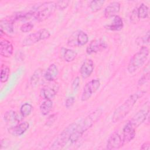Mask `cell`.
Returning a JSON list of instances; mask_svg holds the SVG:
<instances>
[{
	"mask_svg": "<svg viewBox=\"0 0 150 150\" xmlns=\"http://www.w3.org/2000/svg\"><path fill=\"white\" fill-rule=\"evenodd\" d=\"M143 92H139L131 95L121 105H120L114 111L112 121L113 122H117L123 119L132 110L138 100L143 95Z\"/></svg>",
	"mask_w": 150,
	"mask_h": 150,
	"instance_id": "6da1fadb",
	"label": "cell"
},
{
	"mask_svg": "<svg viewBox=\"0 0 150 150\" xmlns=\"http://www.w3.org/2000/svg\"><path fill=\"white\" fill-rule=\"evenodd\" d=\"M149 55V49L142 46L130 59L127 70L129 73H134L140 69L145 63Z\"/></svg>",
	"mask_w": 150,
	"mask_h": 150,
	"instance_id": "7a4b0ae2",
	"label": "cell"
},
{
	"mask_svg": "<svg viewBox=\"0 0 150 150\" xmlns=\"http://www.w3.org/2000/svg\"><path fill=\"white\" fill-rule=\"evenodd\" d=\"M56 9V2L53 1L45 2L32 10L33 18L37 21H43L48 19Z\"/></svg>",
	"mask_w": 150,
	"mask_h": 150,
	"instance_id": "3957f363",
	"label": "cell"
},
{
	"mask_svg": "<svg viewBox=\"0 0 150 150\" xmlns=\"http://www.w3.org/2000/svg\"><path fill=\"white\" fill-rule=\"evenodd\" d=\"M101 114V109L98 108L96 110L94 111L87 116L83 120L81 121L79 123H77L74 130L77 132H79L81 136H82L83 134L99 119Z\"/></svg>",
	"mask_w": 150,
	"mask_h": 150,
	"instance_id": "277c9868",
	"label": "cell"
},
{
	"mask_svg": "<svg viewBox=\"0 0 150 150\" xmlns=\"http://www.w3.org/2000/svg\"><path fill=\"white\" fill-rule=\"evenodd\" d=\"M50 36V32L46 29H41L34 33L28 35L22 41V46H29L40 40L48 39Z\"/></svg>",
	"mask_w": 150,
	"mask_h": 150,
	"instance_id": "5b68a950",
	"label": "cell"
},
{
	"mask_svg": "<svg viewBox=\"0 0 150 150\" xmlns=\"http://www.w3.org/2000/svg\"><path fill=\"white\" fill-rule=\"evenodd\" d=\"M77 123L73 122L67 126L60 134L58 136V137L56 139V140L52 144L50 149H56L62 148L63 146L65 145V144L67 142L69 139V137L72 132V131L76 127Z\"/></svg>",
	"mask_w": 150,
	"mask_h": 150,
	"instance_id": "8992f818",
	"label": "cell"
},
{
	"mask_svg": "<svg viewBox=\"0 0 150 150\" xmlns=\"http://www.w3.org/2000/svg\"><path fill=\"white\" fill-rule=\"evenodd\" d=\"M88 41L86 33L82 30H76L73 32L67 40V45L71 47H79L86 45Z\"/></svg>",
	"mask_w": 150,
	"mask_h": 150,
	"instance_id": "52a82bcc",
	"label": "cell"
},
{
	"mask_svg": "<svg viewBox=\"0 0 150 150\" xmlns=\"http://www.w3.org/2000/svg\"><path fill=\"white\" fill-rule=\"evenodd\" d=\"M100 86V81L98 79H93L89 81L84 86L83 92L81 96L82 101H86L90 98L93 94H94Z\"/></svg>",
	"mask_w": 150,
	"mask_h": 150,
	"instance_id": "ba28073f",
	"label": "cell"
},
{
	"mask_svg": "<svg viewBox=\"0 0 150 150\" xmlns=\"http://www.w3.org/2000/svg\"><path fill=\"white\" fill-rule=\"evenodd\" d=\"M107 47L106 42L101 39L93 40L86 48V52L88 54L97 53L105 49Z\"/></svg>",
	"mask_w": 150,
	"mask_h": 150,
	"instance_id": "9c48e42d",
	"label": "cell"
},
{
	"mask_svg": "<svg viewBox=\"0 0 150 150\" xmlns=\"http://www.w3.org/2000/svg\"><path fill=\"white\" fill-rule=\"evenodd\" d=\"M59 88V86L56 83L45 86L41 90V95L45 100H52L57 94Z\"/></svg>",
	"mask_w": 150,
	"mask_h": 150,
	"instance_id": "30bf717a",
	"label": "cell"
},
{
	"mask_svg": "<svg viewBox=\"0 0 150 150\" xmlns=\"http://www.w3.org/2000/svg\"><path fill=\"white\" fill-rule=\"evenodd\" d=\"M124 144L123 140L120 135L115 132L109 137L107 143V149L109 150L118 149Z\"/></svg>",
	"mask_w": 150,
	"mask_h": 150,
	"instance_id": "8fae6325",
	"label": "cell"
},
{
	"mask_svg": "<svg viewBox=\"0 0 150 150\" xmlns=\"http://www.w3.org/2000/svg\"><path fill=\"white\" fill-rule=\"evenodd\" d=\"M149 112V109H142L139 110L129 121L135 128L142 124L146 120Z\"/></svg>",
	"mask_w": 150,
	"mask_h": 150,
	"instance_id": "7c38bea8",
	"label": "cell"
},
{
	"mask_svg": "<svg viewBox=\"0 0 150 150\" xmlns=\"http://www.w3.org/2000/svg\"><path fill=\"white\" fill-rule=\"evenodd\" d=\"M94 70V63L91 59H86L80 69V73L83 79L88 78Z\"/></svg>",
	"mask_w": 150,
	"mask_h": 150,
	"instance_id": "4fadbf2b",
	"label": "cell"
},
{
	"mask_svg": "<svg viewBox=\"0 0 150 150\" xmlns=\"http://www.w3.org/2000/svg\"><path fill=\"white\" fill-rule=\"evenodd\" d=\"M122 140L124 143H128L132 141L135 136V128L128 121L122 129Z\"/></svg>",
	"mask_w": 150,
	"mask_h": 150,
	"instance_id": "5bb4252c",
	"label": "cell"
},
{
	"mask_svg": "<svg viewBox=\"0 0 150 150\" xmlns=\"http://www.w3.org/2000/svg\"><path fill=\"white\" fill-rule=\"evenodd\" d=\"M121 8L120 4L117 1H114L109 4L104 11V15L105 18H111L117 15L120 12Z\"/></svg>",
	"mask_w": 150,
	"mask_h": 150,
	"instance_id": "9a60e30c",
	"label": "cell"
},
{
	"mask_svg": "<svg viewBox=\"0 0 150 150\" xmlns=\"http://www.w3.org/2000/svg\"><path fill=\"white\" fill-rule=\"evenodd\" d=\"M29 127V122L27 121H23L15 126L9 128L8 129V132L13 136H21L26 131Z\"/></svg>",
	"mask_w": 150,
	"mask_h": 150,
	"instance_id": "2e32d148",
	"label": "cell"
},
{
	"mask_svg": "<svg viewBox=\"0 0 150 150\" xmlns=\"http://www.w3.org/2000/svg\"><path fill=\"white\" fill-rule=\"evenodd\" d=\"M13 47L11 42L6 39L2 40L0 43V54L4 57H10L13 54Z\"/></svg>",
	"mask_w": 150,
	"mask_h": 150,
	"instance_id": "e0dca14e",
	"label": "cell"
},
{
	"mask_svg": "<svg viewBox=\"0 0 150 150\" xmlns=\"http://www.w3.org/2000/svg\"><path fill=\"white\" fill-rule=\"evenodd\" d=\"M59 73V70L57 66L55 64H51L47 69L44 74L45 79L48 81L54 80Z\"/></svg>",
	"mask_w": 150,
	"mask_h": 150,
	"instance_id": "ac0fdd59",
	"label": "cell"
},
{
	"mask_svg": "<svg viewBox=\"0 0 150 150\" xmlns=\"http://www.w3.org/2000/svg\"><path fill=\"white\" fill-rule=\"evenodd\" d=\"M124 26V23L122 19L120 16L118 15H116L114 16V19L112 22L110 23L107 25L105 28L107 29L112 31H119L122 29Z\"/></svg>",
	"mask_w": 150,
	"mask_h": 150,
	"instance_id": "d6986e66",
	"label": "cell"
},
{
	"mask_svg": "<svg viewBox=\"0 0 150 150\" xmlns=\"http://www.w3.org/2000/svg\"><path fill=\"white\" fill-rule=\"evenodd\" d=\"M4 118L5 121L8 122H14L19 121L21 120L19 114L16 111L13 110L6 111L4 114Z\"/></svg>",
	"mask_w": 150,
	"mask_h": 150,
	"instance_id": "ffe728a7",
	"label": "cell"
},
{
	"mask_svg": "<svg viewBox=\"0 0 150 150\" xmlns=\"http://www.w3.org/2000/svg\"><path fill=\"white\" fill-rule=\"evenodd\" d=\"M77 54L76 52L73 49L67 48L63 49V57L66 62H71L73 61L76 57Z\"/></svg>",
	"mask_w": 150,
	"mask_h": 150,
	"instance_id": "44dd1931",
	"label": "cell"
},
{
	"mask_svg": "<svg viewBox=\"0 0 150 150\" xmlns=\"http://www.w3.org/2000/svg\"><path fill=\"white\" fill-rule=\"evenodd\" d=\"M53 107V102L51 100H45L40 105V111L43 115H47L52 110Z\"/></svg>",
	"mask_w": 150,
	"mask_h": 150,
	"instance_id": "7402d4cb",
	"label": "cell"
},
{
	"mask_svg": "<svg viewBox=\"0 0 150 150\" xmlns=\"http://www.w3.org/2000/svg\"><path fill=\"white\" fill-rule=\"evenodd\" d=\"M104 2L105 1L103 0H94L91 1L89 5L90 10L93 12H97L99 11L103 6Z\"/></svg>",
	"mask_w": 150,
	"mask_h": 150,
	"instance_id": "603a6c76",
	"label": "cell"
},
{
	"mask_svg": "<svg viewBox=\"0 0 150 150\" xmlns=\"http://www.w3.org/2000/svg\"><path fill=\"white\" fill-rule=\"evenodd\" d=\"M33 110V107L32 104L28 103H25L23 104L20 108V113L23 117H27L29 115Z\"/></svg>",
	"mask_w": 150,
	"mask_h": 150,
	"instance_id": "cb8c5ba5",
	"label": "cell"
},
{
	"mask_svg": "<svg viewBox=\"0 0 150 150\" xmlns=\"http://www.w3.org/2000/svg\"><path fill=\"white\" fill-rule=\"evenodd\" d=\"M138 17L140 19H145L148 18L149 15L148 7L144 4H141L139 8H137Z\"/></svg>",
	"mask_w": 150,
	"mask_h": 150,
	"instance_id": "d4e9b609",
	"label": "cell"
},
{
	"mask_svg": "<svg viewBox=\"0 0 150 150\" xmlns=\"http://www.w3.org/2000/svg\"><path fill=\"white\" fill-rule=\"evenodd\" d=\"M10 75V69L8 66L2 65L1 68L0 80L2 83H5L8 81Z\"/></svg>",
	"mask_w": 150,
	"mask_h": 150,
	"instance_id": "484cf974",
	"label": "cell"
},
{
	"mask_svg": "<svg viewBox=\"0 0 150 150\" xmlns=\"http://www.w3.org/2000/svg\"><path fill=\"white\" fill-rule=\"evenodd\" d=\"M42 75V71L40 69H38L34 72L30 79V84L32 86H36L38 85Z\"/></svg>",
	"mask_w": 150,
	"mask_h": 150,
	"instance_id": "4316f807",
	"label": "cell"
},
{
	"mask_svg": "<svg viewBox=\"0 0 150 150\" xmlns=\"http://www.w3.org/2000/svg\"><path fill=\"white\" fill-rule=\"evenodd\" d=\"M1 29L2 30L4 29L9 33H12L13 32V23L11 22L9 19H5L1 20L0 22Z\"/></svg>",
	"mask_w": 150,
	"mask_h": 150,
	"instance_id": "83f0119b",
	"label": "cell"
},
{
	"mask_svg": "<svg viewBox=\"0 0 150 150\" xmlns=\"http://www.w3.org/2000/svg\"><path fill=\"white\" fill-rule=\"evenodd\" d=\"M137 43L138 45L142 44H147L149 43V30H148L146 33L141 38H138L137 40Z\"/></svg>",
	"mask_w": 150,
	"mask_h": 150,
	"instance_id": "f1b7e54d",
	"label": "cell"
},
{
	"mask_svg": "<svg viewBox=\"0 0 150 150\" xmlns=\"http://www.w3.org/2000/svg\"><path fill=\"white\" fill-rule=\"evenodd\" d=\"M33 24L31 22H26L21 25L20 27L21 30L23 33H27L31 31L33 28Z\"/></svg>",
	"mask_w": 150,
	"mask_h": 150,
	"instance_id": "f546056e",
	"label": "cell"
},
{
	"mask_svg": "<svg viewBox=\"0 0 150 150\" xmlns=\"http://www.w3.org/2000/svg\"><path fill=\"white\" fill-rule=\"evenodd\" d=\"M70 1H59L56 2V9L60 11L65 9L68 6Z\"/></svg>",
	"mask_w": 150,
	"mask_h": 150,
	"instance_id": "4dcf8cb0",
	"label": "cell"
},
{
	"mask_svg": "<svg viewBox=\"0 0 150 150\" xmlns=\"http://www.w3.org/2000/svg\"><path fill=\"white\" fill-rule=\"evenodd\" d=\"M130 21H131V22H132L134 24L137 23L139 21V18L138 15L137 8H135L132 11V13L130 16Z\"/></svg>",
	"mask_w": 150,
	"mask_h": 150,
	"instance_id": "1f68e13d",
	"label": "cell"
},
{
	"mask_svg": "<svg viewBox=\"0 0 150 150\" xmlns=\"http://www.w3.org/2000/svg\"><path fill=\"white\" fill-rule=\"evenodd\" d=\"M149 79V73L148 72L147 73L144 74L139 80L138 81V85L139 86H141L144 84H145V83H146Z\"/></svg>",
	"mask_w": 150,
	"mask_h": 150,
	"instance_id": "d6a6232c",
	"label": "cell"
},
{
	"mask_svg": "<svg viewBox=\"0 0 150 150\" xmlns=\"http://www.w3.org/2000/svg\"><path fill=\"white\" fill-rule=\"evenodd\" d=\"M74 101H75V99H74V97H68L66 101H65V106L67 108H71L74 103Z\"/></svg>",
	"mask_w": 150,
	"mask_h": 150,
	"instance_id": "836d02e7",
	"label": "cell"
},
{
	"mask_svg": "<svg viewBox=\"0 0 150 150\" xmlns=\"http://www.w3.org/2000/svg\"><path fill=\"white\" fill-rule=\"evenodd\" d=\"M80 85V79L79 77H76L72 83V88L74 91L76 90Z\"/></svg>",
	"mask_w": 150,
	"mask_h": 150,
	"instance_id": "e575fe53",
	"label": "cell"
},
{
	"mask_svg": "<svg viewBox=\"0 0 150 150\" xmlns=\"http://www.w3.org/2000/svg\"><path fill=\"white\" fill-rule=\"evenodd\" d=\"M142 150H149L150 149V144L149 142H144L140 148Z\"/></svg>",
	"mask_w": 150,
	"mask_h": 150,
	"instance_id": "d590c367",
	"label": "cell"
}]
</instances>
